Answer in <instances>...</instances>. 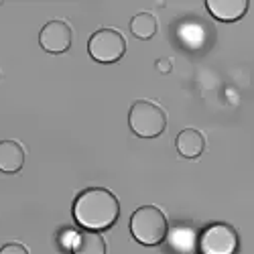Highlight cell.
Wrapping results in <instances>:
<instances>
[{"instance_id":"52a82bcc","label":"cell","mask_w":254,"mask_h":254,"mask_svg":"<svg viewBox=\"0 0 254 254\" xmlns=\"http://www.w3.org/2000/svg\"><path fill=\"white\" fill-rule=\"evenodd\" d=\"M205 8L216 20L234 23V20H240L248 12L250 2L248 0H205Z\"/></svg>"},{"instance_id":"ba28073f","label":"cell","mask_w":254,"mask_h":254,"mask_svg":"<svg viewBox=\"0 0 254 254\" xmlns=\"http://www.w3.org/2000/svg\"><path fill=\"white\" fill-rule=\"evenodd\" d=\"M27 153H25V146L20 144L18 140L6 138V140H0V171L2 173H18L25 165Z\"/></svg>"},{"instance_id":"4fadbf2b","label":"cell","mask_w":254,"mask_h":254,"mask_svg":"<svg viewBox=\"0 0 254 254\" xmlns=\"http://www.w3.org/2000/svg\"><path fill=\"white\" fill-rule=\"evenodd\" d=\"M155 67H157V71H159V73H163V75L171 73V69H173V59H169V57H161V59H157V61H155Z\"/></svg>"},{"instance_id":"7c38bea8","label":"cell","mask_w":254,"mask_h":254,"mask_svg":"<svg viewBox=\"0 0 254 254\" xmlns=\"http://www.w3.org/2000/svg\"><path fill=\"white\" fill-rule=\"evenodd\" d=\"M0 254H31V252L20 242H6L2 248H0Z\"/></svg>"},{"instance_id":"5bb4252c","label":"cell","mask_w":254,"mask_h":254,"mask_svg":"<svg viewBox=\"0 0 254 254\" xmlns=\"http://www.w3.org/2000/svg\"><path fill=\"white\" fill-rule=\"evenodd\" d=\"M0 77H2V73H0Z\"/></svg>"},{"instance_id":"5b68a950","label":"cell","mask_w":254,"mask_h":254,"mask_svg":"<svg viewBox=\"0 0 254 254\" xmlns=\"http://www.w3.org/2000/svg\"><path fill=\"white\" fill-rule=\"evenodd\" d=\"M240 246V238L236 228L230 224L218 222L207 226L199 236V252L201 254H236Z\"/></svg>"},{"instance_id":"3957f363","label":"cell","mask_w":254,"mask_h":254,"mask_svg":"<svg viewBox=\"0 0 254 254\" xmlns=\"http://www.w3.org/2000/svg\"><path fill=\"white\" fill-rule=\"evenodd\" d=\"M130 130L140 138H157L167 128V114L157 102L136 100L128 112Z\"/></svg>"},{"instance_id":"277c9868","label":"cell","mask_w":254,"mask_h":254,"mask_svg":"<svg viewBox=\"0 0 254 254\" xmlns=\"http://www.w3.org/2000/svg\"><path fill=\"white\" fill-rule=\"evenodd\" d=\"M88 53L98 63H116L126 53V39L116 29H98L88 41Z\"/></svg>"},{"instance_id":"8992f818","label":"cell","mask_w":254,"mask_h":254,"mask_svg":"<svg viewBox=\"0 0 254 254\" xmlns=\"http://www.w3.org/2000/svg\"><path fill=\"white\" fill-rule=\"evenodd\" d=\"M71 43H73L71 25L63 18L49 20V23H45L43 29L39 31V45L47 53H53V55L65 53L71 49Z\"/></svg>"},{"instance_id":"6da1fadb","label":"cell","mask_w":254,"mask_h":254,"mask_svg":"<svg viewBox=\"0 0 254 254\" xmlns=\"http://www.w3.org/2000/svg\"><path fill=\"white\" fill-rule=\"evenodd\" d=\"M120 218V201L106 187H88L73 201V220L83 230L102 232Z\"/></svg>"},{"instance_id":"30bf717a","label":"cell","mask_w":254,"mask_h":254,"mask_svg":"<svg viewBox=\"0 0 254 254\" xmlns=\"http://www.w3.org/2000/svg\"><path fill=\"white\" fill-rule=\"evenodd\" d=\"M69 250L73 254H106L108 246H106V240L100 232L81 230V232H75V238Z\"/></svg>"},{"instance_id":"9c48e42d","label":"cell","mask_w":254,"mask_h":254,"mask_svg":"<svg viewBox=\"0 0 254 254\" xmlns=\"http://www.w3.org/2000/svg\"><path fill=\"white\" fill-rule=\"evenodd\" d=\"M177 153L185 159H197L205 151V136L197 128H183L175 138Z\"/></svg>"},{"instance_id":"8fae6325","label":"cell","mask_w":254,"mask_h":254,"mask_svg":"<svg viewBox=\"0 0 254 254\" xmlns=\"http://www.w3.org/2000/svg\"><path fill=\"white\" fill-rule=\"evenodd\" d=\"M159 31V20L153 12L149 10H142V12H136L132 18H130V33L136 37V39H142V41H149L157 35Z\"/></svg>"},{"instance_id":"7a4b0ae2","label":"cell","mask_w":254,"mask_h":254,"mask_svg":"<svg viewBox=\"0 0 254 254\" xmlns=\"http://www.w3.org/2000/svg\"><path fill=\"white\" fill-rule=\"evenodd\" d=\"M169 232L165 211L157 205H140L130 216V234L142 246H159Z\"/></svg>"}]
</instances>
